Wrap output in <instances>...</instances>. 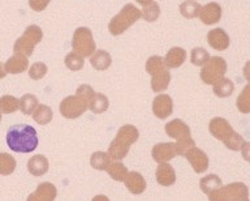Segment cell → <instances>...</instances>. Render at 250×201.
Here are the masks:
<instances>
[{
	"mask_svg": "<svg viewBox=\"0 0 250 201\" xmlns=\"http://www.w3.org/2000/svg\"><path fill=\"white\" fill-rule=\"evenodd\" d=\"M38 134L34 127L16 124L7 132V145L16 153H31L38 146Z\"/></svg>",
	"mask_w": 250,
	"mask_h": 201,
	"instance_id": "obj_1",
	"label": "cell"
},
{
	"mask_svg": "<svg viewBox=\"0 0 250 201\" xmlns=\"http://www.w3.org/2000/svg\"><path fill=\"white\" fill-rule=\"evenodd\" d=\"M94 93L93 88L87 84L80 85L76 94L62 99L60 103V114L66 119L80 118L89 109V101Z\"/></svg>",
	"mask_w": 250,
	"mask_h": 201,
	"instance_id": "obj_2",
	"label": "cell"
},
{
	"mask_svg": "<svg viewBox=\"0 0 250 201\" xmlns=\"http://www.w3.org/2000/svg\"><path fill=\"white\" fill-rule=\"evenodd\" d=\"M140 137V132L132 124H125L117 131L116 137L113 138L108 148V156L111 159L120 161L126 157L129 148Z\"/></svg>",
	"mask_w": 250,
	"mask_h": 201,
	"instance_id": "obj_3",
	"label": "cell"
},
{
	"mask_svg": "<svg viewBox=\"0 0 250 201\" xmlns=\"http://www.w3.org/2000/svg\"><path fill=\"white\" fill-rule=\"evenodd\" d=\"M208 130L210 134L214 136L215 138H218L224 144V145L230 150L241 149V146L244 145L245 140L242 138L241 134H238L236 131L230 127L228 120L224 118H214L208 124Z\"/></svg>",
	"mask_w": 250,
	"mask_h": 201,
	"instance_id": "obj_4",
	"label": "cell"
},
{
	"mask_svg": "<svg viewBox=\"0 0 250 201\" xmlns=\"http://www.w3.org/2000/svg\"><path fill=\"white\" fill-rule=\"evenodd\" d=\"M141 19V11L133 4H125L121 11L109 21L108 30L112 36H121Z\"/></svg>",
	"mask_w": 250,
	"mask_h": 201,
	"instance_id": "obj_5",
	"label": "cell"
},
{
	"mask_svg": "<svg viewBox=\"0 0 250 201\" xmlns=\"http://www.w3.org/2000/svg\"><path fill=\"white\" fill-rule=\"evenodd\" d=\"M43 32L38 25H30L25 29V32L15 42L13 51L15 54H21L23 56H30L34 52L35 46L42 41Z\"/></svg>",
	"mask_w": 250,
	"mask_h": 201,
	"instance_id": "obj_6",
	"label": "cell"
},
{
	"mask_svg": "<svg viewBox=\"0 0 250 201\" xmlns=\"http://www.w3.org/2000/svg\"><path fill=\"white\" fill-rule=\"evenodd\" d=\"M72 48H73V52L82 58H90L97 51L93 32L85 26L76 29L73 33V38H72Z\"/></svg>",
	"mask_w": 250,
	"mask_h": 201,
	"instance_id": "obj_7",
	"label": "cell"
},
{
	"mask_svg": "<svg viewBox=\"0 0 250 201\" xmlns=\"http://www.w3.org/2000/svg\"><path fill=\"white\" fill-rule=\"evenodd\" d=\"M227 72V62L222 56H210V59L202 66L201 80L207 85H215L224 77Z\"/></svg>",
	"mask_w": 250,
	"mask_h": 201,
	"instance_id": "obj_8",
	"label": "cell"
},
{
	"mask_svg": "<svg viewBox=\"0 0 250 201\" xmlns=\"http://www.w3.org/2000/svg\"><path fill=\"white\" fill-rule=\"evenodd\" d=\"M184 157L187 158L189 163L191 165L193 170H194L195 173H205L207 169H208V165H210V161H208V157H207V154L203 152V150L198 149V148H195L193 146L191 149H189L185 153Z\"/></svg>",
	"mask_w": 250,
	"mask_h": 201,
	"instance_id": "obj_9",
	"label": "cell"
},
{
	"mask_svg": "<svg viewBox=\"0 0 250 201\" xmlns=\"http://www.w3.org/2000/svg\"><path fill=\"white\" fill-rule=\"evenodd\" d=\"M152 112L156 118L167 119L173 112V101L168 94H159L152 101Z\"/></svg>",
	"mask_w": 250,
	"mask_h": 201,
	"instance_id": "obj_10",
	"label": "cell"
},
{
	"mask_svg": "<svg viewBox=\"0 0 250 201\" xmlns=\"http://www.w3.org/2000/svg\"><path fill=\"white\" fill-rule=\"evenodd\" d=\"M198 17L205 25L218 24L220 19H222V7L215 1L207 3L206 5L201 7Z\"/></svg>",
	"mask_w": 250,
	"mask_h": 201,
	"instance_id": "obj_11",
	"label": "cell"
},
{
	"mask_svg": "<svg viewBox=\"0 0 250 201\" xmlns=\"http://www.w3.org/2000/svg\"><path fill=\"white\" fill-rule=\"evenodd\" d=\"M152 159L156 163H166V162L171 161L172 158L177 156L176 153V146L172 142H160L156 144L151 150Z\"/></svg>",
	"mask_w": 250,
	"mask_h": 201,
	"instance_id": "obj_12",
	"label": "cell"
},
{
	"mask_svg": "<svg viewBox=\"0 0 250 201\" xmlns=\"http://www.w3.org/2000/svg\"><path fill=\"white\" fill-rule=\"evenodd\" d=\"M58 196V189L50 181H44L37 187L26 201H54Z\"/></svg>",
	"mask_w": 250,
	"mask_h": 201,
	"instance_id": "obj_13",
	"label": "cell"
},
{
	"mask_svg": "<svg viewBox=\"0 0 250 201\" xmlns=\"http://www.w3.org/2000/svg\"><path fill=\"white\" fill-rule=\"evenodd\" d=\"M164 131L169 137L175 138L177 141L190 137V128L181 119H173L172 122L167 123L164 127Z\"/></svg>",
	"mask_w": 250,
	"mask_h": 201,
	"instance_id": "obj_14",
	"label": "cell"
},
{
	"mask_svg": "<svg viewBox=\"0 0 250 201\" xmlns=\"http://www.w3.org/2000/svg\"><path fill=\"white\" fill-rule=\"evenodd\" d=\"M207 42H208V45H210L214 50L224 51V50H227V48L229 47L230 40L229 36H228L223 29L216 28L207 33Z\"/></svg>",
	"mask_w": 250,
	"mask_h": 201,
	"instance_id": "obj_15",
	"label": "cell"
},
{
	"mask_svg": "<svg viewBox=\"0 0 250 201\" xmlns=\"http://www.w3.org/2000/svg\"><path fill=\"white\" fill-rule=\"evenodd\" d=\"M125 187L128 188V191L133 195H141L146 191V180L145 178L137 171H130L124 179Z\"/></svg>",
	"mask_w": 250,
	"mask_h": 201,
	"instance_id": "obj_16",
	"label": "cell"
},
{
	"mask_svg": "<svg viewBox=\"0 0 250 201\" xmlns=\"http://www.w3.org/2000/svg\"><path fill=\"white\" fill-rule=\"evenodd\" d=\"M155 177L156 181L163 187H169V185L175 184L176 181L175 169L167 162L166 163H159L158 169H156Z\"/></svg>",
	"mask_w": 250,
	"mask_h": 201,
	"instance_id": "obj_17",
	"label": "cell"
},
{
	"mask_svg": "<svg viewBox=\"0 0 250 201\" xmlns=\"http://www.w3.org/2000/svg\"><path fill=\"white\" fill-rule=\"evenodd\" d=\"M29 68V60L26 56L21 55V54H15V55L7 60V63L4 64V69L7 73L12 75H17V73H22Z\"/></svg>",
	"mask_w": 250,
	"mask_h": 201,
	"instance_id": "obj_18",
	"label": "cell"
},
{
	"mask_svg": "<svg viewBox=\"0 0 250 201\" xmlns=\"http://www.w3.org/2000/svg\"><path fill=\"white\" fill-rule=\"evenodd\" d=\"M50 169V163H48V159H47L44 156H41V154H37V156H33V157L27 161V170L31 175L34 177H42L44 174H47Z\"/></svg>",
	"mask_w": 250,
	"mask_h": 201,
	"instance_id": "obj_19",
	"label": "cell"
},
{
	"mask_svg": "<svg viewBox=\"0 0 250 201\" xmlns=\"http://www.w3.org/2000/svg\"><path fill=\"white\" fill-rule=\"evenodd\" d=\"M228 201H250L249 188L244 183H230L226 187Z\"/></svg>",
	"mask_w": 250,
	"mask_h": 201,
	"instance_id": "obj_20",
	"label": "cell"
},
{
	"mask_svg": "<svg viewBox=\"0 0 250 201\" xmlns=\"http://www.w3.org/2000/svg\"><path fill=\"white\" fill-rule=\"evenodd\" d=\"M169 83H171V73L167 68H163L151 75V89L155 93L166 90Z\"/></svg>",
	"mask_w": 250,
	"mask_h": 201,
	"instance_id": "obj_21",
	"label": "cell"
},
{
	"mask_svg": "<svg viewBox=\"0 0 250 201\" xmlns=\"http://www.w3.org/2000/svg\"><path fill=\"white\" fill-rule=\"evenodd\" d=\"M90 64L93 66L94 69L97 71H105L111 67L112 64V58L108 52L104 50H97L93 55L90 56Z\"/></svg>",
	"mask_w": 250,
	"mask_h": 201,
	"instance_id": "obj_22",
	"label": "cell"
},
{
	"mask_svg": "<svg viewBox=\"0 0 250 201\" xmlns=\"http://www.w3.org/2000/svg\"><path fill=\"white\" fill-rule=\"evenodd\" d=\"M187 59V51L181 47H172L164 58V63L168 68L181 67Z\"/></svg>",
	"mask_w": 250,
	"mask_h": 201,
	"instance_id": "obj_23",
	"label": "cell"
},
{
	"mask_svg": "<svg viewBox=\"0 0 250 201\" xmlns=\"http://www.w3.org/2000/svg\"><path fill=\"white\" fill-rule=\"evenodd\" d=\"M109 101L107 95L102 93H94L89 101V109L94 114H102L104 111L108 110Z\"/></svg>",
	"mask_w": 250,
	"mask_h": 201,
	"instance_id": "obj_24",
	"label": "cell"
},
{
	"mask_svg": "<svg viewBox=\"0 0 250 201\" xmlns=\"http://www.w3.org/2000/svg\"><path fill=\"white\" fill-rule=\"evenodd\" d=\"M234 90V84L227 77H223L214 85V94L219 98H226L232 95Z\"/></svg>",
	"mask_w": 250,
	"mask_h": 201,
	"instance_id": "obj_25",
	"label": "cell"
},
{
	"mask_svg": "<svg viewBox=\"0 0 250 201\" xmlns=\"http://www.w3.org/2000/svg\"><path fill=\"white\" fill-rule=\"evenodd\" d=\"M201 7L202 5L195 0H185L180 4V13L185 19H195V17H198Z\"/></svg>",
	"mask_w": 250,
	"mask_h": 201,
	"instance_id": "obj_26",
	"label": "cell"
},
{
	"mask_svg": "<svg viewBox=\"0 0 250 201\" xmlns=\"http://www.w3.org/2000/svg\"><path fill=\"white\" fill-rule=\"evenodd\" d=\"M52 116H54V112L51 110L50 107L46 106V105H38L37 109L33 112V119L34 122H37L41 126H46L52 120Z\"/></svg>",
	"mask_w": 250,
	"mask_h": 201,
	"instance_id": "obj_27",
	"label": "cell"
},
{
	"mask_svg": "<svg viewBox=\"0 0 250 201\" xmlns=\"http://www.w3.org/2000/svg\"><path fill=\"white\" fill-rule=\"evenodd\" d=\"M199 187H201V189L206 195H210L212 191L218 189L219 187H222V179L218 175H215V174H210V175H207V177L201 179Z\"/></svg>",
	"mask_w": 250,
	"mask_h": 201,
	"instance_id": "obj_28",
	"label": "cell"
},
{
	"mask_svg": "<svg viewBox=\"0 0 250 201\" xmlns=\"http://www.w3.org/2000/svg\"><path fill=\"white\" fill-rule=\"evenodd\" d=\"M111 157L108 156V153H104V152H95V153L91 154L90 157V165L91 167L95 170H107L108 165L111 163Z\"/></svg>",
	"mask_w": 250,
	"mask_h": 201,
	"instance_id": "obj_29",
	"label": "cell"
},
{
	"mask_svg": "<svg viewBox=\"0 0 250 201\" xmlns=\"http://www.w3.org/2000/svg\"><path fill=\"white\" fill-rule=\"evenodd\" d=\"M105 171L109 174V177L112 178L113 180H116V181H124L125 177H126L129 173L128 169H126L121 162H115V161L109 163Z\"/></svg>",
	"mask_w": 250,
	"mask_h": 201,
	"instance_id": "obj_30",
	"label": "cell"
},
{
	"mask_svg": "<svg viewBox=\"0 0 250 201\" xmlns=\"http://www.w3.org/2000/svg\"><path fill=\"white\" fill-rule=\"evenodd\" d=\"M20 109V99L13 95H3L0 98V112L1 114H12Z\"/></svg>",
	"mask_w": 250,
	"mask_h": 201,
	"instance_id": "obj_31",
	"label": "cell"
},
{
	"mask_svg": "<svg viewBox=\"0 0 250 201\" xmlns=\"http://www.w3.org/2000/svg\"><path fill=\"white\" fill-rule=\"evenodd\" d=\"M160 16V7L156 1H152L150 4L145 5L141 11V19H144L147 22H154L159 19Z\"/></svg>",
	"mask_w": 250,
	"mask_h": 201,
	"instance_id": "obj_32",
	"label": "cell"
},
{
	"mask_svg": "<svg viewBox=\"0 0 250 201\" xmlns=\"http://www.w3.org/2000/svg\"><path fill=\"white\" fill-rule=\"evenodd\" d=\"M236 106L242 114H249L250 112V83L242 89V91L237 97Z\"/></svg>",
	"mask_w": 250,
	"mask_h": 201,
	"instance_id": "obj_33",
	"label": "cell"
},
{
	"mask_svg": "<svg viewBox=\"0 0 250 201\" xmlns=\"http://www.w3.org/2000/svg\"><path fill=\"white\" fill-rule=\"evenodd\" d=\"M38 106V98L34 94H25L20 99V109L25 115H31Z\"/></svg>",
	"mask_w": 250,
	"mask_h": 201,
	"instance_id": "obj_34",
	"label": "cell"
},
{
	"mask_svg": "<svg viewBox=\"0 0 250 201\" xmlns=\"http://www.w3.org/2000/svg\"><path fill=\"white\" fill-rule=\"evenodd\" d=\"M16 170V159L8 153H0V175H11Z\"/></svg>",
	"mask_w": 250,
	"mask_h": 201,
	"instance_id": "obj_35",
	"label": "cell"
},
{
	"mask_svg": "<svg viewBox=\"0 0 250 201\" xmlns=\"http://www.w3.org/2000/svg\"><path fill=\"white\" fill-rule=\"evenodd\" d=\"M64 63H65L66 68L70 69V71H81L82 68H83V64H85V59L78 55V54H76V52L72 51L65 56Z\"/></svg>",
	"mask_w": 250,
	"mask_h": 201,
	"instance_id": "obj_36",
	"label": "cell"
},
{
	"mask_svg": "<svg viewBox=\"0 0 250 201\" xmlns=\"http://www.w3.org/2000/svg\"><path fill=\"white\" fill-rule=\"evenodd\" d=\"M163 68H168L164 63V58L159 55H154L150 56L146 62V66H145V69L147 72L148 75L151 76L152 73H155V72L160 71V69H163Z\"/></svg>",
	"mask_w": 250,
	"mask_h": 201,
	"instance_id": "obj_37",
	"label": "cell"
},
{
	"mask_svg": "<svg viewBox=\"0 0 250 201\" xmlns=\"http://www.w3.org/2000/svg\"><path fill=\"white\" fill-rule=\"evenodd\" d=\"M208 59H210V54H208V51H207L206 48L195 47L191 50L190 62L193 66L201 67V66H203Z\"/></svg>",
	"mask_w": 250,
	"mask_h": 201,
	"instance_id": "obj_38",
	"label": "cell"
},
{
	"mask_svg": "<svg viewBox=\"0 0 250 201\" xmlns=\"http://www.w3.org/2000/svg\"><path fill=\"white\" fill-rule=\"evenodd\" d=\"M47 71H48V68L46 64L42 62H37L29 68V76L31 80H41L47 75Z\"/></svg>",
	"mask_w": 250,
	"mask_h": 201,
	"instance_id": "obj_39",
	"label": "cell"
},
{
	"mask_svg": "<svg viewBox=\"0 0 250 201\" xmlns=\"http://www.w3.org/2000/svg\"><path fill=\"white\" fill-rule=\"evenodd\" d=\"M175 146H176V153H177V156H185V153H187L188 150L191 149L193 146H195V142L190 136V137L184 138V140L177 141L175 144Z\"/></svg>",
	"mask_w": 250,
	"mask_h": 201,
	"instance_id": "obj_40",
	"label": "cell"
},
{
	"mask_svg": "<svg viewBox=\"0 0 250 201\" xmlns=\"http://www.w3.org/2000/svg\"><path fill=\"white\" fill-rule=\"evenodd\" d=\"M208 196L210 201H228V195H227L226 187H219L218 189H215Z\"/></svg>",
	"mask_w": 250,
	"mask_h": 201,
	"instance_id": "obj_41",
	"label": "cell"
},
{
	"mask_svg": "<svg viewBox=\"0 0 250 201\" xmlns=\"http://www.w3.org/2000/svg\"><path fill=\"white\" fill-rule=\"evenodd\" d=\"M50 1L51 0H29V5L35 12H42L50 4Z\"/></svg>",
	"mask_w": 250,
	"mask_h": 201,
	"instance_id": "obj_42",
	"label": "cell"
},
{
	"mask_svg": "<svg viewBox=\"0 0 250 201\" xmlns=\"http://www.w3.org/2000/svg\"><path fill=\"white\" fill-rule=\"evenodd\" d=\"M241 153L244 159L250 162V142H244V145L241 146Z\"/></svg>",
	"mask_w": 250,
	"mask_h": 201,
	"instance_id": "obj_43",
	"label": "cell"
},
{
	"mask_svg": "<svg viewBox=\"0 0 250 201\" xmlns=\"http://www.w3.org/2000/svg\"><path fill=\"white\" fill-rule=\"evenodd\" d=\"M244 77L250 83V60L249 62H246L245 67H244Z\"/></svg>",
	"mask_w": 250,
	"mask_h": 201,
	"instance_id": "obj_44",
	"label": "cell"
},
{
	"mask_svg": "<svg viewBox=\"0 0 250 201\" xmlns=\"http://www.w3.org/2000/svg\"><path fill=\"white\" fill-rule=\"evenodd\" d=\"M91 201H109L108 197H105L104 195H98V196H95Z\"/></svg>",
	"mask_w": 250,
	"mask_h": 201,
	"instance_id": "obj_45",
	"label": "cell"
},
{
	"mask_svg": "<svg viewBox=\"0 0 250 201\" xmlns=\"http://www.w3.org/2000/svg\"><path fill=\"white\" fill-rule=\"evenodd\" d=\"M7 76V72H5V69H4V66L1 63H0V79H4Z\"/></svg>",
	"mask_w": 250,
	"mask_h": 201,
	"instance_id": "obj_46",
	"label": "cell"
},
{
	"mask_svg": "<svg viewBox=\"0 0 250 201\" xmlns=\"http://www.w3.org/2000/svg\"><path fill=\"white\" fill-rule=\"evenodd\" d=\"M137 3H138V4H141V5H147V4H150V3H152V0H136Z\"/></svg>",
	"mask_w": 250,
	"mask_h": 201,
	"instance_id": "obj_47",
	"label": "cell"
},
{
	"mask_svg": "<svg viewBox=\"0 0 250 201\" xmlns=\"http://www.w3.org/2000/svg\"><path fill=\"white\" fill-rule=\"evenodd\" d=\"M0 122H1V112H0Z\"/></svg>",
	"mask_w": 250,
	"mask_h": 201,
	"instance_id": "obj_48",
	"label": "cell"
}]
</instances>
